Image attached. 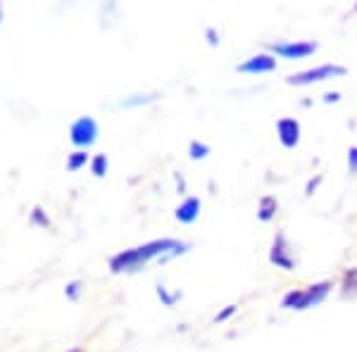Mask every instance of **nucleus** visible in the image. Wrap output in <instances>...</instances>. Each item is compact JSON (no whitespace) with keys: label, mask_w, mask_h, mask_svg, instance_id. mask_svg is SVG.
Masks as SVG:
<instances>
[{"label":"nucleus","mask_w":357,"mask_h":352,"mask_svg":"<svg viewBox=\"0 0 357 352\" xmlns=\"http://www.w3.org/2000/svg\"><path fill=\"white\" fill-rule=\"evenodd\" d=\"M183 250H186V245L178 243V240H172V238L153 240V243H146L141 247H131V250H124V252H119V255H114L110 259V267L114 274H119V271H134L141 267V264L151 262L155 257L176 255V252H183Z\"/></svg>","instance_id":"nucleus-1"},{"label":"nucleus","mask_w":357,"mask_h":352,"mask_svg":"<svg viewBox=\"0 0 357 352\" xmlns=\"http://www.w3.org/2000/svg\"><path fill=\"white\" fill-rule=\"evenodd\" d=\"M69 138H72V143L77 148H91L93 143L98 141V124L93 117H89V114H84V117H79L77 122H72L69 126Z\"/></svg>","instance_id":"nucleus-2"},{"label":"nucleus","mask_w":357,"mask_h":352,"mask_svg":"<svg viewBox=\"0 0 357 352\" xmlns=\"http://www.w3.org/2000/svg\"><path fill=\"white\" fill-rule=\"evenodd\" d=\"M341 74H345L343 67H338V65H324V67L307 69V72H301V74H293V77H289V84L305 86V84H314V82H324V79L341 77Z\"/></svg>","instance_id":"nucleus-3"},{"label":"nucleus","mask_w":357,"mask_h":352,"mask_svg":"<svg viewBox=\"0 0 357 352\" xmlns=\"http://www.w3.org/2000/svg\"><path fill=\"white\" fill-rule=\"evenodd\" d=\"M272 50L281 57H289V60H298V57H307L317 50V43L310 41H296V43H274Z\"/></svg>","instance_id":"nucleus-4"},{"label":"nucleus","mask_w":357,"mask_h":352,"mask_svg":"<svg viewBox=\"0 0 357 352\" xmlns=\"http://www.w3.org/2000/svg\"><path fill=\"white\" fill-rule=\"evenodd\" d=\"M276 131H279V138L286 148H293L298 143V138H301V124L296 119H279Z\"/></svg>","instance_id":"nucleus-5"},{"label":"nucleus","mask_w":357,"mask_h":352,"mask_svg":"<svg viewBox=\"0 0 357 352\" xmlns=\"http://www.w3.org/2000/svg\"><path fill=\"white\" fill-rule=\"evenodd\" d=\"M276 67V60L272 55H255L250 60H245L243 65L238 67V72H245V74H262V72H272Z\"/></svg>","instance_id":"nucleus-6"},{"label":"nucleus","mask_w":357,"mask_h":352,"mask_svg":"<svg viewBox=\"0 0 357 352\" xmlns=\"http://www.w3.org/2000/svg\"><path fill=\"white\" fill-rule=\"evenodd\" d=\"M329 288L331 284H319V286H312L310 291H303V300H301V305H298V309H307V307H312V305H319L321 300L326 298Z\"/></svg>","instance_id":"nucleus-7"},{"label":"nucleus","mask_w":357,"mask_h":352,"mask_svg":"<svg viewBox=\"0 0 357 352\" xmlns=\"http://www.w3.org/2000/svg\"><path fill=\"white\" fill-rule=\"evenodd\" d=\"M200 215V200L198 198H188L186 203H181V207L176 210V219L181 224H193Z\"/></svg>","instance_id":"nucleus-8"},{"label":"nucleus","mask_w":357,"mask_h":352,"mask_svg":"<svg viewBox=\"0 0 357 352\" xmlns=\"http://www.w3.org/2000/svg\"><path fill=\"white\" fill-rule=\"evenodd\" d=\"M272 262L276 267H284V269H291L293 262L289 257H286V247H284V238H279L274 243V250H272Z\"/></svg>","instance_id":"nucleus-9"},{"label":"nucleus","mask_w":357,"mask_h":352,"mask_svg":"<svg viewBox=\"0 0 357 352\" xmlns=\"http://www.w3.org/2000/svg\"><path fill=\"white\" fill-rule=\"evenodd\" d=\"M86 160H89L86 150H77V153L67 155V169H69V171H79V169H82V167L86 164Z\"/></svg>","instance_id":"nucleus-10"},{"label":"nucleus","mask_w":357,"mask_h":352,"mask_svg":"<svg viewBox=\"0 0 357 352\" xmlns=\"http://www.w3.org/2000/svg\"><path fill=\"white\" fill-rule=\"evenodd\" d=\"M107 167H110V162H107V155H96V158L91 160V171H93L96 176H105Z\"/></svg>","instance_id":"nucleus-11"},{"label":"nucleus","mask_w":357,"mask_h":352,"mask_svg":"<svg viewBox=\"0 0 357 352\" xmlns=\"http://www.w3.org/2000/svg\"><path fill=\"white\" fill-rule=\"evenodd\" d=\"M274 212H276V203H274L272 198H264L262 200V207H260V219H262V222H269Z\"/></svg>","instance_id":"nucleus-12"},{"label":"nucleus","mask_w":357,"mask_h":352,"mask_svg":"<svg viewBox=\"0 0 357 352\" xmlns=\"http://www.w3.org/2000/svg\"><path fill=\"white\" fill-rule=\"evenodd\" d=\"M301 300H303V291H291L289 296L284 298V307L298 309V305H301Z\"/></svg>","instance_id":"nucleus-13"},{"label":"nucleus","mask_w":357,"mask_h":352,"mask_svg":"<svg viewBox=\"0 0 357 352\" xmlns=\"http://www.w3.org/2000/svg\"><path fill=\"white\" fill-rule=\"evenodd\" d=\"M207 153H210V148H207L205 143H198V141L191 143V158L193 160H203Z\"/></svg>","instance_id":"nucleus-14"},{"label":"nucleus","mask_w":357,"mask_h":352,"mask_svg":"<svg viewBox=\"0 0 357 352\" xmlns=\"http://www.w3.org/2000/svg\"><path fill=\"white\" fill-rule=\"evenodd\" d=\"M31 222H33V224H38V227H50V219L43 215L41 207H33V212H31Z\"/></svg>","instance_id":"nucleus-15"},{"label":"nucleus","mask_w":357,"mask_h":352,"mask_svg":"<svg viewBox=\"0 0 357 352\" xmlns=\"http://www.w3.org/2000/svg\"><path fill=\"white\" fill-rule=\"evenodd\" d=\"M65 296L69 300H79V296H82V284H79V281H72V284H67Z\"/></svg>","instance_id":"nucleus-16"},{"label":"nucleus","mask_w":357,"mask_h":352,"mask_svg":"<svg viewBox=\"0 0 357 352\" xmlns=\"http://www.w3.org/2000/svg\"><path fill=\"white\" fill-rule=\"evenodd\" d=\"M348 169L353 171V174H357V148H350V153H348Z\"/></svg>","instance_id":"nucleus-17"},{"label":"nucleus","mask_w":357,"mask_h":352,"mask_svg":"<svg viewBox=\"0 0 357 352\" xmlns=\"http://www.w3.org/2000/svg\"><path fill=\"white\" fill-rule=\"evenodd\" d=\"M158 296H160V298H162V300H165V303H167V305H169V307H172V305H174V300L178 298V296H169V293H167V291H165V288H162V286H160V288H158Z\"/></svg>","instance_id":"nucleus-18"},{"label":"nucleus","mask_w":357,"mask_h":352,"mask_svg":"<svg viewBox=\"0 0 357 352\" xmlns=\"http://www.w3.org/2000/svg\"><path fill=\"white\" fill-rule=\"evenodd\" d=\"M234 312H236V307H234V305H231V307H227V309H224V312H222V314H220V316H217V321H224V319H229V316H231V314H234Z\"/></svg>","instance_id":"nucleus-19"},{"label":"nucleus","mask_w":357,"mask_h":352,"mask_svg":"<svg viewBox=\"0 0 357 352\" xmlns=\"http://www.w3.org/2000/svg\"><path fill=\"white\" fill-rule=\"evenodd\" d=\"M338 98H341L338 93H326V95H324V100H326V102H336Z\"/></svg>","instance_id":"nucleus-20"},{"label":"nucleus","mask_w":357,"mask_h":352,"mask_svg":"<svg viewBox=\"0 0 357 352\" xmlns=\"http://www.w3.org/2000/svg\"><path fill=\"white\" fill-rule=\"evenodd\" d=\"M317 183H319V178H314V181H310V183H307V193H312V188L317 186Z\"/></svg>","instance_id":"nucleus-21"},{"label":"nucleus","mask_w":357,"mask_h":352,"mask_svg":"<svg viewBox=\"0 0 357 352\" xmlns=\"http://www.w3.org/2000/svg\"><path fill=\"white\" fill-rule=\"evenodd\" d=\"M0 20H3V5H0Z\"/></svg>","instance_id":"nucleus-22"},{"label":"nucleus","mask_w":357,"mask_h":352,"mask_svg":"<svg viewBox=\"0 0 357 352\" xmlns=\"http://www.w3.org/2000/svg\"><path fill=\"white\" fill-rule=\"evenodd\" d=\"M72 352H82V350H79V348H77V350H72Z\"/></svg>","instance_id":"nucleus-23"}]
</instances>
